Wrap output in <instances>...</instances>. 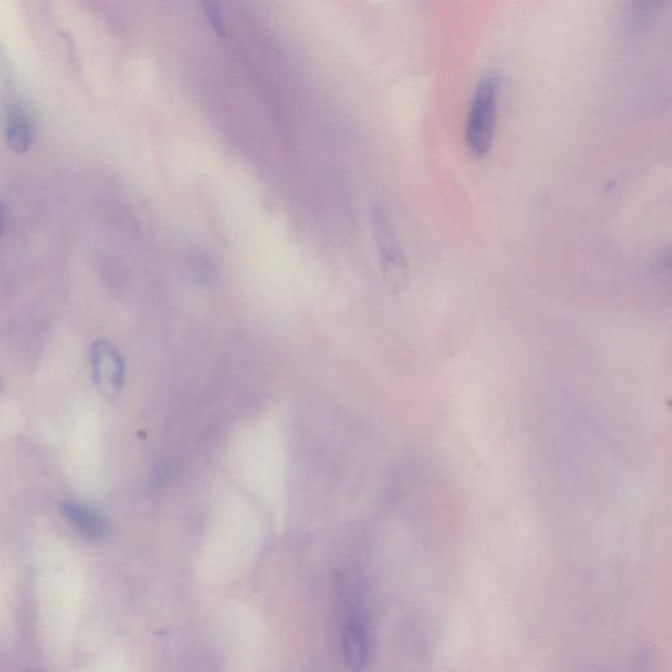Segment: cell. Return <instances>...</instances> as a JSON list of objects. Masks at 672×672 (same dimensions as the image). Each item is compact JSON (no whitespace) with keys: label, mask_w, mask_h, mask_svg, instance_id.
<instances>
[{"label":"cell","mask_w":672,"mask_h":672,"mask_svg":"<svg viewBox=\"0 0 672 672\" xmlns=\"http://www.w3.org/2000/svg\"><path fill=\"white\" fill-rule=\"evenodd\" d=\"M501 78L497 71H486L470 100L465 125V145L474 158L486 157L493 145L497 126Z\"/></svg>","instance_id":"obj_1"},{"label":"cell","mask_w":672,"mask_h":672,"mask_svg":"<svg viewBox=\"0 0 672 672\" xmlns=\"http://www.w3.org/2000/svg\"><path fill=\"white\" fill-rule=\"evenodd\" d=\"M372 221L382 270L394 285H401L405 281L407 264L396 231L381 208L373 209Z\"/></svg>","instance_id":"obj_2"},{"label":"cell","mask_w":672,"mask_h":672,"mask_svg":"<svg viewBox=\"0 0 672 672\" xmlns=\"http://www.w3.org/2000/svg\"><path fill=\"white\" fill-rule=\"evenodd\" d=\"M92 372L100 392L107 397H116L124 382V361L112 344L98 342L91 352Z\"/></svg>","instance_id":"obj_3"},{"label":"cell","mask_w":672,"mask_h":672,"mask_svg":"<svg viewBox=\"0 0 672 672\" xmlns=\"http://www.w3.org/2000/svg\"><path fill=\"white\" fill-rule=\"evenodd\" d=\"M62 515L67 522L88 541H103L107 539L109 525L104 516L94 508L78 502H66L61 506Z\"/></svg>","instance_id":"obj_4"},{"label":"cell","mask_w":672,"mask_h":672,"mask_svg":"<svg viewBox=\"0 0 672 672\" xmlns=\"http://www.w3.org/2000/svg\"><path fill=\"white\" fill-rule=\"evenodd\" d=\"M342 642L348 669L354 672L363 670L368 661L369 637L367 625L357 613H351L344 623Z\"/></svg>","instance_id":"obj_5"},{"label":"cell","mask_w":672,"mask_h":672,"mask_svg":"<svg viewBox=\"0 0 672 672\" xmlns=\"http://www.w3.org/2000/svg\"><path fill=\"white\" fill-rule=\"evenodd\" d=\"M33 124L31 117L23 108L14 107L8 113L6 141L15 154H24L33 144Z\"/></svg>","instance_id":"obj_6"},{"label":"cell","mask_w":672,"mask_h":672,"mask_svg":"<svg viewBox=\"0 0 672 672\" xmlns=\"http://www.w3.org/2000/svg\"><path fill=\"white\" fill-rule=\"evenodd\" d=\"M205 14L208 16V20L210 25H212L214 31H216L217 35H220L222 37L226 36V27H225V21H224V15H222V12L220 8H218V4L216 3H207L205 4Z\"/></svg>","instance_id":"obj_7"},{"label":"cell","mask_w":672,"mask_h":672,"mask_svg":"<svg viewBox=\"0 0 672 672\" xmlns=\"http://www.w3.org/2000/svg\"><path fill=\"white\" fill-rule=\"evenodd\" d=\"M3 228H4V208L3 204L0 203V235H2Z\"/></svg>","instance_id":"obj_8"}]
</instances>
